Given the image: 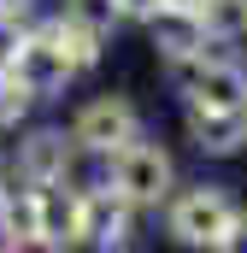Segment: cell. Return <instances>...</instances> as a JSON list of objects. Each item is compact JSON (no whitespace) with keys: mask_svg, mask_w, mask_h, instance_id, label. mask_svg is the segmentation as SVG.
Wrapping results in <instances>:
<instances>
[{"mask_svg":"<svg viewBox=\"0 0 247 253\" xmlns=\"http://www.w3.org/2000/svg\"><path fill=\"white\" fill-rule=\"evenodd\" d=\"M242 194L218 177H200V183H177V194L159 206V230L165 242L183 253H218V242L230 236V224L242 218Z\"/></svg>","mask_w":247,"mask_h":253,"instance_id":"obj_1","label":"cell"},{"mask_svg":"<svg viewBox=\"0 0 247 253\" xmlns=\"http://www.w3.org/2000/svg\"><path fill=\"white\" fill-rule=\"evenodd\" d=\"M100 177H106V189L118 194L129 212H147V218H159V206L177 194V153L147 129V135H135L129 147H118L106 165H100Z\"/></svg>","mask_w":247,"mask_h":253,"instance_id":"obj_2","label":"cell"},{"mask_svg":"<svg viewBox=\"0 0 247 253\" xmlns=\"http://www.w3.org/2000/svg\"><path fill=\"white\" fill-rule=\"evenodd\" d=\"M71 141H77V153L82 159H94V165H106L118 147H129L135 135H147V118H141V106H135V94H124V88H100V94H88L77 112H71Z\"/></svg>","mask_w":247,"mask_h":253,"instance_id":"obj_3","label":"cell"},{"mask_svg":"<svg viewBox=\"0 0 247 253\" xmlns=\"http://www.w3.org/2000/svg\"><path fill=\"white\" fill-rule=\"evenodd\" d=\"M165 83L177 88L183 106H200V112H247V53H230V47H212L188 65H171Z\"/></svg>","mask_w":247,"mask_h":253,"instance_id":"obj_4","label":"cell"},{"mask_svg":"<svg viewBox=\"0 0 247 253\" xmlns=\"http://www.w3.org/2000/svg\"><path fill=\"white\" fill-rule=\"evenodd\" d=\"M100 165L77 153L71 129L65 124H24L18 129V147H12V177L30 183V189H59V183H82L94 177Z\"/></svg>","mask_w":247,"mask_h":253,"instance_id":"obj_5","label":"cell"},{"mask_svg":"<svg viewBox=\"0 0 247 253\" xmlns=\"http://www.w3.org/2000/svg\"><path fill=\"white\" fill-rule=\"evenodd\" d=\"M12 77L36 94V106H47V100H65L82 77H77V65L65 59L59 36L47 30V18H36L30 24V42H24V53H18V65H12Z\"/></svg>","mask_w":247,"mask_h":253,"instance_id":"obj_6","label":"cell"},{"mask_svg":"<svg viewBox=\"0 0 247 253\" xmlns=\"http://www.w3.org/2000/svg\"><path fill=\"white\" fill-rule=\"evenodd\" d=\"M141 36H147V47H153V59L165 65H188V59H200V53H212L218 42L206 36V18L200 12H177V6H159L147 24H141Z\"/></svg>","mask_w":247,"mask_h":253,"instance_id":"obj_7","label":"cell"},{"mask_svg":"<svg viewBox=\"0 0 247 253\" xmlns=\"http://www.w3.org/2000/svg\"><path fill=\"white\" fill-rule=\"evenodd\" d=\"M183 141L200 159H236V153H247V112H200V106H183Z\"/></svg>","mask_w":247,"mask_h":253,"instance_id":"obj_8","label":"cell"},{"mask_svg":"<svg viewBox=\"0 0 247 253\" xmlns=\"http://www.w3.org/2000/svg\"><path fill=\"white\" fill-rule=\"evenodd\" d=\"M30 236H47V189H30L12 177V189L0 194V248L30 242Z\"/></svg>","mask_w":247,"mask_h":253,"instance_id":"obj_9","label":"cell"},{"mask_svg":"<svg viewBox=\"0 0 247 253\" xmlns=\"http://www.w3.org/2000/svg\"><path fill=\"white\" fill-rule=\"evenodd\" d=\"M47 18V30L59 36L65 59L77 65V77H94L100 65H106V47H112V36H100L94 24H77V18H65V12H41Z\"/></svg>","mask_w":247,"mask_h":253,"instance_id":"obj_10","label":"cell"},{"mask_svg":"<svg viewBox=\"0 0 247 253\" xmlns=\"http://www.w3.org/2000/svg\"><path fill=\"white\" fill-rule=\"evenodd\" d=\"M88 253H153L147 212H129V206H118V212H112V224L100 230V242H94Z\"/></svg>","mask_w":247,"mask_h":253,"instance_id":"obj_11","label":"cell"},{"mask_svg":"<svg viewBox=\"0 0 247 253\" xmlns=\"http://www.w3.org/2000/svg\"><path fill=\"white\" fill-rule=\"evenodd\" d=\"M200 18H206V36H212L218 47L247 53V0H206Z\"/></svg>","mask_w":247,"mask_h":253,"instance_id":"obj_12","label":"cell"},{"mask_svg":"<svg viewBox=\"0 0 247 253\" xmlns=\"http://www.w3.org/2000/svg\"><path fill=\"white\" fill-rule=\"evenodd\" d=\"M30 118H36V94H30L12 71H0V135H18Z\"/></svg>","mask_w":247,"mask_h":253,"instance_id":"obj_13","label":"cell"},{"mask_svg":"<svg viewBox=\"0 0 247 253\" xmlns=\"http://www.w3.org/2000/svg\"><path fill=\"white\" fill-rule=\"evenodd\" d=\"M53 12L77 18V24H94L100 36H118V18H112V0H59Z\"/></svg>","mask_w":247,"mask_h":253,"instance_id":"obj_14","label":"cell"},{"mask_svg":"<svg viewBox=\"0 0 247 253\" xmlns=\"http://www.w3.org/2000/svg\"><path fill=\"white\" fill-rule=\"evenodd\" d=\"M24 42H30V24H24V18H0V71H12V65H18Z\"/></svg>","mask_w":247,"mask_h":253,"instance_id":"obj_15","label":"cell"},{"mask_svg":"<svg viewBox=\"0 0 247 253\" xmlns=\"http://www.w3.org/2000/svg\"><path fill=\"white\" fill-rule=\"evenodd\" d=\"M153 12H159V0H112V18H118V30H124V24H135V30H141Z\"/></svg>","mask_w":247,"mask_h":253,"instance_id":"obj_16","label":"cell"},{"mask_svg":"<svg viewBox=\"0 0 247 253\" xmlns=\"http://www.w3.org/2000/svg\"><path fill=\"white\" fill-rule=\"evenodd\" d=\"M218 253H247V206H242V218L230 224V236L218 242Z\"/></svg>","mask_w":247,"mask_h":253,"instance_id":"obj_17","label":"cell"},{"mask_svg":"<svg viewBox=\"0 0 247 253\" xmlns=\"http://www.w3.org/2000/svg\"><path fill=\"white\" fill-rule=\"evenodd\" d=\"M0 18H24V24H36L41 12H36V0H0Z\"/></svg>","mask_w":247,"mask_h":253,"instance_id":"obj_18","label":"cell"},{"mask_svg":"<svg viewBox=\"0 0 247 253\" xmlns=\"http://www.w3.org/2000/svg\"><path fill=\"white\" fill-rule=\"evenodd\" d=\"M12 189V159H6V153H0V194Z\"/></svg>","mask_w":247,"mask_h":253,"instance_id":"obj_19","label":"cell"},{"mask_svg":"<svg viewBox=\"0 0 247 253\" xmlns=\"http://www.w3.org/2000/svg\"><path fill=\"white\" fill-rule=\"evenodd\" d=\"M159 6H177V12H200L206 0H159Z\"/></svg>","mask_w":247,"mask_h":253,"instance_id":"obj_20","label":"cell"},{"mask_svg":"<svg viewBox=\"0 0 247 253\" xmlns=\"http://www.w3.org/2000/svg\"><path fill=\"white\" fill-rule=\"evenodd\" d=\"M0 253H12V248H0Z\"/></svg>","mask_w":247,"mask_h":253,"instance_id":"obj_21","label":"cell"}]
</instances>
